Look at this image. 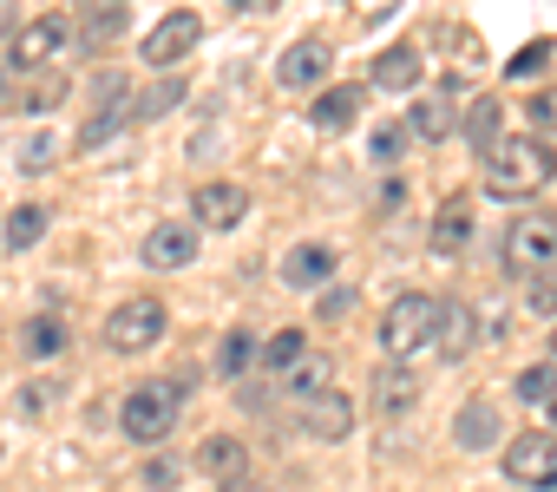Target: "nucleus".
<instances>
[{
    "label": "nucleus",
    "instance_id": "nucleus-1",
    "mask_svg": "<svg viewBox=\"0 0 557 492\" xmlns=\"http://www.w3.org/2000/svg\"><path fill=\"white\" fill-rule=\"evenodd\" d=\"M479 177H485V190L492 197H537L550 177H557V151L544 145V138H498L485 158H479Z\"/></svg>",
    "mask_w": 557,
    "mask_h": 492
},
{
    "label": "nucleus",
    "instance_id": "nucleus-2",
    "mask_svg": "<svg viewBox=\"0 0 557 492\" xmlns=\"http://www.w3.org/2000/svg\"><path fill=\"white\" fill-rule=\"evenodd\" d=\"M177 414H184V381H138L119 407V427H125V440L158 446V440H171Z\"/></svg>",
    "mask_w": 557,
    "mask_h": 492
},
{
    "label": "nucleus",
    "instance_id": "nucleus-3",
    "mask_svg": "<svg viewBox=\"0 0 557 492\" xmlns=\"http://www.w3.org/2000/svg\"><path fill=\"white\" fill-rule=\"evenodd\" d=\"M440 296H426V290H407V296H394L387 303V316H381V348L394 355V361H407V355H420V348H433V335H440Z\"/></svg>",
    "mask_w": 557,
    "mask_h": 492
},
{
    "label": "nucleus",
    "instance_id": "nucleus-4",
    "mask_svg": "<svg viewBox=\"0 0 557 492\" xmlns=\"http://www.w3.org/2000/svg\"><path fill=\"white\" fill-rule=\"evenodd\" d=\"M164 329H171V309L158 296H132L106 316V348L112 355H145V348L164 342Z\"/></svg>",
    "mask_w": 557,
    "mask_h": 492
},
{
    "label": "nucleus",
    "instance_id": "nucleus-5",
    "mask_svg": "<svg viewBox=\"0 0 557 492\" xmlns=\"http://www.w3.org/2000/svg\"><path fill=\"white\" fill-rule=\"evenodd\" d=\"M498 466H505L511 485H524V492H550V485H557V433H537V427L518 433V440L505 446Z\"/></svg>",
    "mask_w": 557,
    "mask_h": 492
},
{
    "label": "nucleus",
    "instance_id": "nucleus-6",
    "mask_svg": "<svg viewBox=\"0 0 557 492\" xmlns=\"http://www.w3.org/2000/svg\"><path fill=\"white\" fill-rule=\"evenodd\" d=\"M557 257V217L550 210H537V217H518L511 230H505V263L524 276V270H537V263H550Z\"/></svg>",
    "mask_w": 557,
    "mask_h": 492
},
{
    "label": "nucleus",
    "instance_id": "nucleus-7",
    "mask_svg": "<svg viewBox=\"0 0 557 492\" xmlns=\"http://www.w3.org/2000/svg\"><path fill=\"white\" fill-rule=\"evenodd\" d=\"M197 40H203V21H197L190 8H177V14H164V21L145 34V47H138V53H145V66H158V73H164V66H177Z\"/></svg>",
    "mask_w": 557,
    "mask_h": 492
},
{
    "label": "nucleus",
    "instance_id": "nucleus-8",
    "mask_svg": "<svg viewBox=\"0 0 557 492\" xmlns=\"http://www.w3.org/2000/svg\"><path fill=\"white\" fill-rule=\"evenodd\" d=\"M348 427H355V401L342 388H322V394L296 401V433H309V440H348Z\"/></svg>",
    "mask_w": 557,
    "mask_h": 492
},
{
    "label": "nucleus",
    "instance_id": "nucleus-9",
    "mask_svg": "<svg viewBox=\"0 0 557 492\" xmlns=\"http://www.w3.org/2000/svg\"><path fill=\"white\" fill-rule=\"evenodd\" d=\"M190 217H197V230H236L249 217V190L230 184V177H210V184H197Z\"/></svg>",
    "mask_w": 557,
    "mask_h": 492
},
{
    "label": "nucleus",
    "instance_id": "nucleus-10",
    "mask_svg": "<svg viewBox=\"0 0 557 492\" xmlns=\"http://www.w3.org/2000/svg\"><path fill=\"white\" fill-rule=\"evenodd\" d=\"M73 40V27H66V14H40V21H27L21 34H14V73H34V66H53V53Z\"/></svg>",
    "mask_w": 557,
    "mask_h": 492
},
{
    "label": "nucleus",
    "instance_id": "nucleus-11",
    "mask_svg": "<svg viewBox=\"0 0 557 492\" xmlns=\"http://www.w3.org/2000/svg\"><path fill=\"white\" fill-rule=\"evenodd\" d=\"M368 407H374L381 420H400V414H413V407H420V381H413V368H407V361H387V368H374V381H368Z\"/></svg>",
    "mask_w": 557,
    "mask_h": 492
},
{
    "label": "nucleus",
    "instance_id": "nucleus-12",
    "mask_svg": "<svg viewBox=\"0 0 557 492\" xmlns=\"http://www.w3.org/2000/svg\"><path fill=\"white\" fill-rule=\"evenodd\" d=\"M197 243H203V230H190V223H151L138 257H145V270H184L197 257Z\"/></svg>",
    "mask_w": 557,
    "mask_h": 492
},
{
    "label": "nucleus",
    "instance_id": "nucleus-13",
    "mask_svg": "<svg viewBox=\"0 0 557 492\" xmlns=\"http://www.w3.org/2000/svg\"><path fill=\"white\" fill-rule=\"evenodd\" d=\"M329 66H335L329 40H296L283 60H275V79H283L289 93H309V86H322V79H329Z\"/></svg>",
    "mask_w": 557,
    "mask_h": 492
},
{
    "label": "nucleus",
    "instance_id": "nucleus-14",
    "mask_svg": "<svg viewBox=\"0 0 557 492\" xmlns=\"http://www.w3.org/2000/svg\"><path fill=\"white\" fill-rule=\"evenodd\" d=\"M472 230H479V217H472V197H466V190H453V197L433 210V250H440V257H459V250H472Z\"/></svg>",
    "mask_w": 557,
    "mask_h": 492
},
{
    "label": "nucleus",
    "instance_id": "nucleus-15",
    "mask_svg": "<svg viewBox=\"0 0 557 492\" xmlns=\"http://www.w3.org/2000/svg\"><path fill=\"white\" fill-rule=\"evenodd\" d=\"M453 440H459V453H492V446L505 440L498 407H492V401H466V407H459V420H453Z\"/></svg>",
    "mask_w": 557,
    "mask_h": 492
},
{
    "label": "nucleus",
    "instance_id": "nucleus-16",
    "mask_svg": "<svg viewBox=\"0 0 557 492\" xmlns=\"http://www.w3.org/2000/svg\"><path fill=\"white\" fill-rule=\"evenodd\" d=\"M335 276V250H322V243H296V250L283 257V283L289 290H322Z\"/></svg>",
    "mask_w": 557,
    "mask_h": 492
},
{
    "label": "nucleus",
    "instance_id": "nucleus-17",
    "mask_svg": "<svg viewBox=\"0 0 557 492\" xmlns=\"http://www.w3.org/2000/svg\"><path fill=\"white\" fill-rule=\"evenodd\" d=\"M459 125H466V145H472V151L485 158V151H492V145L505 138V132H498V125H505V106H498L492 93H479V99L466 106V119H459Z\"/></svg>",
    "mask_w": 557,
    "mask_h": 492
},
{
    "label": "nucleus",
    "instance_id": "nucleus-18",
    "mask_svg": "<svg viewBox=\"0 0 557 492\" xmlns=\"http://www.w3.org/2000/svg\"><path fill=\"white\" fill-rule=\"evenodd\" d=\"M197 466H203L210 479H243V472H249V446L230 440V433H210V440L197 446Z\"/></svg>",
    "mask_w": 557,
    "mask_h": 492
},
{
    "label": "nucleus",
    "instance_id": "nucleus-19",
    "mask_svg": "<svg viewBox=\"0 0 557 492\" xmlns=\"http://www.w3.org/2000/svg\"><path fill=\"white\" fill-rule=\"evenodd\" d=\"M355 119H361V86H329L309 112V125H322V132H348Z\"/></svg>",
    "mask_w": 557,
    "mask_h": 492
},
{
    "label": "nucleus",
    "instance_id": "nucleus-20",
    "mask_svg": "<svg viewBox=\"0 0 557 492\" xmlns=\"http://www.w3.org/2000/svg\"><path fill=\"white\" fill-rule=\"evenodd\" d=\"M374 86H381V93H413V86H420V53H413V47H387V53L374 60Z\"/></svg>",
    "mask_w": 557,
    "mask_h": 492
},
{
    "label": "nucleus",
    "instance_id": "nucleus-21",
    "mask_svg": "<svg viewBox=\"0 0 557 492\" xmlns=\"http://www.w3.org/2000/svg\"><path fill=\"white\" fill-rule=\"evenodd\" d=\"M400 125H407V138H426V145H446L459 119H453V106H446V99H413V119H400Z\"/></svg>",
    "mask_w": 557,
    "mask_h": 492
},
{
    "label": "nucleus",
    "instance_id": "nucleus-22",
    "mask_svg": "<svg viewBox=\"0 0 557 492\" xmlns=\"http://www.w3.org/2000/svg\"><path fill=\"white\" fill-rule=\"evenodd\" d=\"M177 99H184V79H177V73H158V79H151V86L132 99V125H151V119H164Z\"/></svg>",
    "mask_w": 557,
    "mask_h": 492
},
{
    "label": "nucleus",
    "instance_id": "nucleus-23",
    "mask_svg": "<svg viewBox=\"0 0 557 492\" xmlns=\"http://www.w3.org/2000/svg\"><path fill=\"white\" fill-rule=\"evenodd\" d=\"M302 355H309V335H302V329H275V335H269V342L256 348V361H262L269 374H289V368H296Z\"/></svg>",
    "mask_w": 557,
    "mask_h": 492
},
{
    "label": "nucleus",
    "instance_id": "nucleus-24",
    "mask_svg": "<svg viewBox=\"0 0 557 492\" xmlns=\"http://www.w3.org/2000/svg\"><path fill=\"white\" fill-rule=\"evenodd\" d=\"M60 99H66V73H53V66H34L14 106H21V112H53Z\"/></svg>",
    "mask_w": 557,
    "mask_h": 492
},
{
    "label": "nucleus",
    "instance_id": "nucleus-25",
    "mask_svg": "<svg viewBox=\"0 0 557 492\" xmlns=\"http://www.w3.org/2000/svg\"><path fill=\"white\" fill-rule=\"evenodd\" d=\"M329 381H335V361H329V355H302V361H296V368L283 374V388H289L296 401H309V394H322Z\"/></svg>",
    "mask_w": 557,
    "mask_h": 492
},
{
    "label": "nucleus",
    "instance_id": "nucleus-26",
    "mask_svg": "<svg viewBox=\"0 0 557 492\" xmlns=\"http://www.w3.org/2000/svg\"><path fill=\"white\" fill-rule=\"evenodd\" d=\"M511 394H518L524 407H550V394H557V361H531V368H518Z\"/></svg>",
    "mask_w": 557,
    "mask_h": 492
},
{
    "label": "nucleus",
    "instance_id": "nucleus-27",
    "mask_svg": "<svg viewBox=\"0 0 557 492\" xmlns=\"http://www.w3.org/2000/svg\"><path fill=\"white\" fill-rule=\"evenodd\" d=\"M249 361H256V335H249V329H230L223 348H216V374H223V381H243Z\"/></svg>",
    "mask_w": 557,
    "mask_h": 492
},
{
    "label": "nucleus",
    "instance_id": "nucleus-28",
    "mask_svg": "<svg viewBox=\"0 0 557 492\" xmlns=\"http://www.w3.org/2000/svg\"><path fill=\"white\" fill-rule=\"evenodd\" d=\"M0 236H8V250H34V243L47 236V204H21Z\"/></svg>",
    "mask_w": 557,
    "mask_h": 492
},
{
    "label": "nucleus",
    "instance_id": "nucleus-29",
    "mask_svg": "<svg viewBox=\"0 0 557 492\" xmlns=\"http://www.w3.org/2000/svg\"><path fill=\"white\" fill-rule=\"evenodd\" d=\"M60 348H66V329H60V316H34V322H27V355H34V361H53Z\"/></svg>",
    "mask_w": 557,
    "mask_h": 492
},
{
    "label": "nucleus",
    "instance_id": "nucleus-30",
    "mask_svg": "<svg viewBox=\"0 0 557 492\" xmlns=\"http://www.w3.org/2000/svg\"><path fill=\"white\" fill-rule=\"evenodd\" d=\"M531 283H524V303L537 309V316H557V257L550 263H537V270H524Z\"/></svg>",
    "mask_w": 557,
    "mask_h": 492
},
{
    "label": "nucleus",
    "instance_id": "nucleus-31",
    "mask_svg": "<svg viewBox=\"0 0 557 492\" xmlns=\"http://www.w3.org/2000/svg\"><path fill=\"white\" fill-rule=\"evenodd\" d=\"M446 355H466V342H472V309H440V335H433Z\"/></svg>",
    "mask_w": 557,
    "mask_h": 492
},
{
    "label": "nucleus",
    "instance_id": "nucleus-32",
    "mask_svg": "<svg viewBox=\"0 0 557 492\" xmlns=\"http://www.w3.org/2000/svg\"><path fill=\"white\" fill-rule=\"evenodd\" d=\"M79 40H86L92 53H99V47H119V40H125V14H86V34H79Z\"/></svg>",
    "mask_w": 557,
    "mask_h": 492
},
{
    "label": "nucleus",
    "instance_id": "nucleus-33",
    "mask_svg": "<svg viewBox=\"0 0 557 492\" xmlns=\"http://www.w3.org/2000/svg\"><path fill=\"white\" fill-rule=\"evenodd\" d=\"M125 132V112H92L86 119V132H79V151H99V145H112Z\"/></svg>",
    "mask_w": 557,
    "mask_h": 492
},
{
    "label": "nucleus",
    "instance_id": "nucleus-34",
    "mask_svg": "<svg viewBox=\"0 0 557 492\" xmlns=\"http://www.w3.org/2000/svg\"><path fill=\"white\" fill-rule=\"evenodd\" d=\"M368 151H374L381 164H394V158L407 151V125H400V119H394V125H374V138H368Z\"/></svg>",
    "mask_w": 557,
    "mask_h": 492
},
{
    "label": "nucleus",
    "instance_id": "nucleus-35",
    "mask_svg": "<svg viewBox=\"0 0 557 492\" xmlns=\"http://www.w3.org/2000/svg\"><path fill=\"white\" fill-rule=\"evenodd\" d=\"M544 60H550V40H531L524 53H511V79H524V73H537Z\"/></svg>",
    "mask_w": 557,
    "mask_h": 492
},
{
    "label": "nucleus",
    "instance_id": "nucleus-36",
    "mask_svg": "<svg viewBox=\"0 0 557 492\" xmlns=\"http://www.w3.org/2000/svg\"><path fill=\"white\" fill-rule=\"evenodd\" d=\"M524 112H531V125L557 132V86H550V93H531V106H524Z\"/></svg>",
    "mask_w": 557,
    "mask_h": 492
},
{
    "label": "nucleus",
    "instance_id": "nucleus-37",
    "mask_svg": "<svg viewBox=\"0 0 557 492\" xmlns=\"http://www.w3.org/2000/svg\"><path fill=\"white\" fill-rule=\"evenodd\" d=\"M47 407H53V381H34V388L21 394V414L34 420V414H47Z\"/></svg>",
    "mask_w": 557,
    "mask_h": 492
},
{
    "label": "nucleus",
    "instance_id": "nucleus-38",
    "mask_svg": "<svg viewBox=\"0 0 557 492\" xmlns=\"http://www.w3.org/2000/svg\"><path fill=\"white\" fill-rule=\"evenodd\" d=\"M171 479H177V466H171V459H151V466H145V485H171Z\"/></svg>",
    "mask_w": 557,
    "mask_h": 492
},
{
    "label": "nucleus",
    "instance_id": "nucleus-39",
    "mask_svg": "<svg viewBox=\"0 0 557 492\" xmlns=\"http://www.w3.org/2000/svg\"><path fill=\"white\" fill-rule=\"evenodd\" d=\"M40 164H53V145H47V138L27 145V171H40Z\"/></svg>",
    "mask_w": 557,
    "mask_h": 492
},
{
    "label": "nucleus",
    "instance_id": "nucleus-40",
    "mask_svg": "<svg viewBox=\"0 0 557 492\" xmlns=\"http://www.w3.org/2000/svg\"><path fill=\"white\" fill-rule=\"evenodd\" d=\"M86 14H125V0H86Z\"/></svg>",
    "mask_w": 557,
    "mask_h": 492
},
{
    "label": "nucleus",
    "instance_id": "nucleus-41",
    "mask_svg": "<svg viewBox=\"0 0 557 492\" xmlns=\"http://www.w3.org/2000/svg\"><path fill=\"white\" fill-rule=\"evenodd\" d=\"M216 492H262V485H256V479H249V472H243V479H223V485H216Z\"/></svg>",
    "mask_w": 557,
    "mask_h": 492
},
{
    "label": "nucleus",
    "instance_id": "nucleus-42",
    "mask_svg": "<svg viewBox=\"0 0 557 492\" xmlns=\"http://www.w3.org/2000/svg\"><path fill=\"white\" fill-rule=\"evenodd\" d=\"M236 14H262V8H275V0H230Z\"/></svg>",
    "mask_w": 557,
    "mask_h": 492
},
{
    "label": "nucleus",
    "instance_id": "nucleus-43",
    "mask_svg": "<svg viewBox=\"0 0 557 492\" xmlns=\"http://www.w3.org/2000/svg\"><path fill=\"white\" fill-rule=\"evenodd\" d=\"M0 106H14V79L8 73H0Z\"/></svg>",
    "mask_w": 557,
    "mask_h": 492
},
{
    "label": "nucleus",
    "instance_id": "nucleus-44",
    "mask_svg": "<svg viewBox=\"0 0 557 492\" xmlns=\"http://www.w3.org/2000/svg\"><path fill=\"white\" fill-rule=\"evenodd\" d=\"M8 21H14V14H8V0H0V27H8Z\"/></svg>",
    "mask_w": 557,
    "mask_h": 492
},
{
    "label": "nucleus",
    "instance_id": "nucleus-45",
    "mask_svg": "<svg viewBox=\"0 0 557 492\" xmlns=\"http://www.w3.org/2000/svg\"><path fill=\"white\" fill-rule=\"evenodd\" d=\"M544 414H550V420H557V394H550V407H544Z\"/></svg>",
    "mask_w": 557,
    "mask_h": 492
},
{
    "label": "nucleus",
    "instance_id": "nucleus-46",
    "mask_svg": "<svg viewBox=\"0 0 557 492\" xmlns=\"http://www.w3.org/2000/svg\"><path fill=\"white\" fill-rule=\"evenodd\" d=\"M550 355H557V329H550Z\"/></svg>",
    "mask_w": 557,
    "mask_h": 492
}]
</instances>
